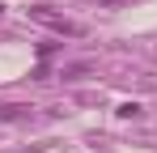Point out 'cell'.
Listing matches in <instances>:
<instances>
[{
    "label": "cell",
    "mask_w": 157,
    "mask_h": 153,
    "mask_svg": "<svg viewBox=\"0 0 157 153\" xmlns=\"http://www.w3.org/2000/svg\"><path fill=\"white\" fill-rule=\"evenodd\" d=\"M30 13H34V17H38V22H43V26H51L55 34H72V38H81V34H85V26H77V22H68V17H59V13H51L47 4H38V9H30Z\"/></svg>",
    "instance_id": "1"
},
{
    "label": "cell",
    "mask_w": 157,
    "mask_h": 153,
    "mask_svg": "<svg viewBox=\"0 0 157 153\" xmlns=\"http://www.w3.org/2000/svg\"><path fill=\"white\" fill-rule=\"evenodd\" d=\"M21 111H26V106H17V102H0V119H4V124H9V119H17Z\"/></svg>",
    "instance_id": "2"
},
{
    "label": "cell",
    "mask_w": 157,
    "mask_h": 153,
    "mask_svg": "<svg viewBox=\"0 0 157 153\" xmlns=\"http://www.w3.org/2000/svg\"><path fill=\"white\" fill-rule=\"evenodd\" d=\"M85 73H89V64H72V68H64V81H81Z\"/></svg>",
    "instance_id": "3"
},
{
    "label": "cell",
    "mask_w": 157,
    "mask_h": 153,
    "mask_svg": "<svg viewBox=\"0 0 157 153\" xmlns=\"http://www.w3.org/2000/svg\"><path fill=\"white\" fill-rule=\"evenodd\" d=\"M119 115H123V119H136V115H140V106H136V102H123V106H119Z\"/></svg>",
    "instance_id": "4"
},
{
    "label": "cell",
    "mask_w": 157,
    "mask_h": 153,
    "mask_svg": "<svg viewBox=\"0 0 157 153\" xmlns=\"http://www.w3.org/2000/svg\"><path fill=\"white\" fill-rule=\"evenodd\" d=\"M98 4H106V9H110V4H132V0H98Z\"/></svg>",
    "instance_id": "5"
},
{
    "label": "cell",
    "mask_w": 157,
    "mask_h": 153,
    "mask_svg": "<svg viewBox=\"0 0 157 153\" xmlns=\"http://www.w3.org/2000/svg\"><path fill=\"white\" fill-rule=\"evenodd\" d=\"M0 13H4V4H0Z\"/></svg>",
    "instance_id": "6"
}]
</instances>
